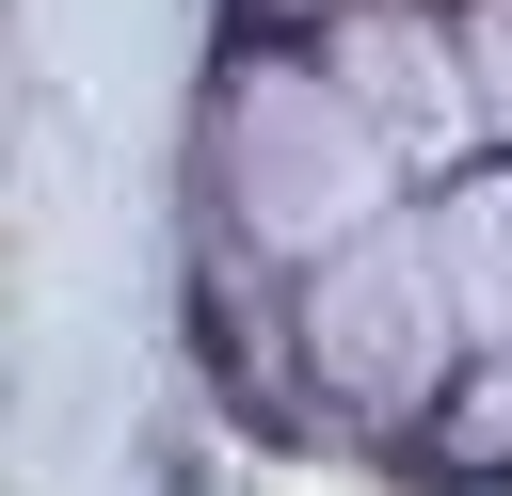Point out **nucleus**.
<instances>
[{"label":"nucleus","instance_id":"obj_4","mask_svg":"<svg viewBox=\"0 0 512 496\" xmlns=\"http://www.w3.org/2000/svg\"><path fill=\"white\" fill-rule=\"evenodd\" d=\"M448 288H464V320H480V336H512V176L448 192Z\"/></svg>","mask_w":512,"mask_h":496},{"label":"nucleus","instance_id":"obj_1","mask_svg":"<svg viewBox=\"0 0 512 496\" xmlns=\"http://www.w3.org/2000/svg\"><path fill=\"white\" fill-rule=\"evenodd\" d=\"M224 160H240V224L288 240V256H304V240H352V224L384 208V144H368V112L320 96V80H240Z\"/></svg>","mask_w":512,"mask_h":496},{"label":"nucleus","instance_id":"obj_2","mask_svg":"<svg viewBox=\"0 0 512 496\" xmlns=\"http://www.w3.org/2000/svg\"><path fill=\"white\" fill-rule=\"evenodd\" d=\"M448 320H464V288H448L432 240H384V256H352V272L304 288V352H320V384H352V400H432Z\"/></svg>","mask_w":512,"mask_h":496},{"label":"nucleus","instance_id":"obj_5","mask_svg":"<svg viewBox=\"0 0 512 496\" xmlns=\"http://www.w3.org/2000/svg\"><path fill=\"white\" fill-rule=\"evenodd\" d=\"M480 448H496V464H512V368H496V400H480Z\"/></svg>","mask_w":512,"mask_h":496},{"label":"nucleus","instance_id":"obj_3","mask_svg":"<svg viewBox=\"0 0 512 496\" xmlns=\"http://www.w3.org/2000/svg\"><path fill=\"white\" fill-rule=\"evenodd\" d=\"M352 96H368L400 144H464V80H448V48H432L416 16H352Z\"/></svg>","mask_w":512,"mask_h":496}]
</instances>
